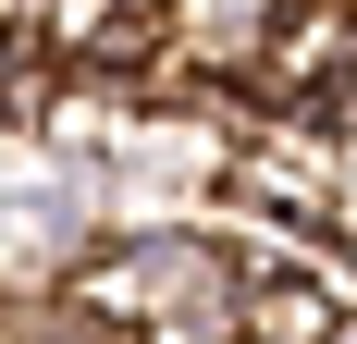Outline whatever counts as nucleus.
Segmentation results:
<instances>
[{
	"label": "nucleus",
	"instance_id": "1",
	"mask_svg": "<svg viewBox=\"0 0 357 344\" xmlns=\"http://www.w3.org/2000/svg\"><path fill=\"white\" fill-rule=\"evenodd\" d=\"M345 74H357V0H271V25H259V49H247V86H259V99L333 111Z\"/></svg>",
	"mask_w": 357,
	"mask_h": 344
},
{
	"label": "nucleus",
	"instance_id": "2",
	"mask_svg": "<svg viewBox=\"0 0 357 344\" xmlns=\"http://www.w3.org/2000/svg\"><path fill=\"white\" fill-rule=\"evenodd\" d=\"M333 320H345V295L321 271H259L247 283V344H333Z\"/></svg>",
	"mask_w": 357,
	"mask_h": 344
},
{
	"label": "nucleus",
	"instance_id": "3",
	"mask_svg": "<svg viewBox=\"0 0 357 344\" xmlns=\"http://www.w3.org/2000/svg\"><path fill=\"white\" fill-rule=\"evenodd\" d=\"M333 344H357V308H345V320H333Z\"/></svg>",
	"mask_w": 357,
	"mask_h": 344
}]
</instances>
